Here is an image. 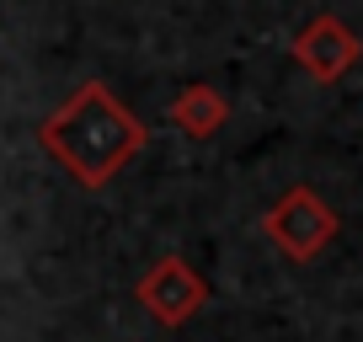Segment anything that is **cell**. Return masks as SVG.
Here are the masks:
<instances>
[{"mask_svg": "<svg viewBox=\"0 0 363 342\" xmlns=\"http://www.w3.org/2000/svg\"><path fill=\"white\" fill-rule=\"evenodd\" d=\"M38 145L75 177L80 187H107L145 150V123L113 96V86L86 80L69 102L38 123Z\"/></svg>", "mask_w": 363, "mask_h": 342, "instance_id": "6da1fadb", "label": "cell"}, {"mask_svg": "<svg viewBox=\"0 0 363 342\" xmlns=\"http://www.w3.org/2000/svg\"><path fill=\"white\" fill-rule=\"evenodd\" d=\"M337 230H342L337 209H331L315 187H305V182L289 187V193L262 214V236L284 251L289 263H315L320 251L337 241Z\"/></svg>", "mask_w": 363, "mask_h": 342, "instance_id": "7a4b0ae2", "label": "cell"}, {"mask_svg": "<svg viewBox=\"0 0 363 342\" xmlns=\"http://www.w3.org/2000/svg\"><path fill=\"white\" fill-rule=\"evenodd\" d=\"M171 123L187 139H214L219 128L230 123V102L214 92V86H187V92L171 102Z\"/></svg>", "mask_w": 363, "mask_h": 342, "instance_id": "5b68a950", "label": "cell"}, {"mask_svg": "<svg viewBox=\"0 0 363 342\" xmlns=\"http://www.w3.org/2000/svg\"><path fill=\"white\" fill-rule=\"evenodd\" d=\"M139 305H145V316H155L160 326H182V321H193L198 310H203L208 299V284L203 273H198L187 257H160L155 267H145V278H139Z\"/></svg>", "mask_w": 363, "mask_h": 342, "instance_id": "3957f363", "label": "cell"}, {"mask_svg": "<svg viewBox=\"0 0 363 342\" xmlns=\"http://www.w3.org/2000/svg\"><path fill=\"white\" fill-rule=\"evenodd\" d=\"M358 59H363V38L331 11H320L315 22H305L299 38H294V65L305 70L310 80H320V86H337Z\"/></svg>", "mask_w": 363, "mask_h": 342, "instance_id": "277c9868", "label": "cell"}]
</instances>
